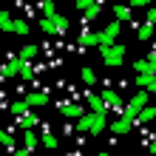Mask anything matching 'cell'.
<instances>
[{
  "label": "cell",
  "instance_id": "cell-1",
  "mask_svg": "<svg viewBox=\"0 0 156 156\" xmlns=\"http://www.w3.org/2000/svg\"><path fill=\"white\" fill-rule=\"evenodd\" d=\"M148 99H151V94L139 88V91H136V94H133V97L125 102V111H122V116H128V119H133V122H136V116H139V114L145 111V108H148Z\"/></svg>",
  "mask_w": 156,
  "mask_h": 156
},
{
  "label": "cell",
  "instance_id": "cell-2",
  "mask_svg": "<svg viewBox=\"0 0 156 156\" xmlns=\"http://www.w3.org/2000/svg\"><path fill=\"white\" fill-rule=\"evenodd\" d=\"M119 29H122V23H108L102 31H97V40H99V48H111L116 45V37H119Z\"/></svg>",
  "mask_w": 156,
  "mask_h": 156
},
{
  "label": "cell",
  "instance_id": "cell-3",
  "mask_svg": "<svg viewBox=\"0 0 156 156\" xmlns=\"http://www.w3.org/2000/svg\"><path fill=\"white\" fill-rule=\"evenodd\" d=\"M99 54H102V60H105V66H111V68H116V66H122L125 62V45H111V48H99Z\"/></svg>",
  "mask_w": 156,
  "mask_h": 156
},
{
  "label": "cell",
  "instance_id": "cell-4",
  "mask_svg": "<svg viewBox=\"0 0 156 156\" xmlns=\"http://www.w3.org/2000/svg\"><path fill=\"white\" fill-rule=\"evenodd\" d=\"M99 97L105 99V105H108V108L119 111V116H122V111H125V102H122V97H119L114 88H102V91H99Z\"/></svg>",
  "mask_w": 156,
  "mask_h": 156
},
{
  "label": "cell",
  "instance_id": "cell-5",
  "mask_svg": "<svg viewBox=\"0 0 156 156\" xmlns=\"http://www.w3.org/2000/svg\"><path fill=\"white\" fill-rule=\"evenodd\" d=\"M23 66H26V62H23L20 57H12V60H9L6 66H3V68H0V80H9V77H20Z\"/></svg>",
  "mask_w": 156,
  "mask_h": 156
},
{
  "label": "cell",
  "instance_id": "cell-6",
  "mask_svg": "<svg viewBox=\"0 0 156 156\" xmlns=\"http://www.w3.org/2000/svg\"><path fill=\"white\" fill-rule=\"evenodd\" d=\"M57 108H60V114L68 116V119H82L85 116V108H82L80 102H60Z\"/></svg>",
  "mask_w": 156,
  "mask_h": 156
},
{
  "label": "cell",
  "instance_id": "cell-7",
  "mask_svg": "<svg viewBox=\"0 0 156 156\" xmlns=\"http://www.w3.org/2000/svg\"><path fill=\"white\" fill-rule=\"evenodd\" d=\"M133 125H136L133 119H128V116H119L116 122H111L108 128H111V131H114L116 136H125V133H131V128H133Z\"/></svg>",
  "mask_w": 156,
  "mask_h": 156
},
{
  "label": "cell",
  "instance_id": "cell-8",
  "mask_svg": "<svg viewBox=\"0 0 156 156\" xmlns=\"http://www.w3.org/2000/svg\"><path fill=\"white\" fill-rule=\"evenodd\" d=\"M26 102H29V108H43V105H48V94L45 91H31V94H26Z\"/></svg>",
  "mask_w": 156,
  "mask_h": 156
},
{
  "label": "cell",
  "instance_id": "cell-9",
  "mask_svg": "<svg viewBox=\"0 0 156 156\" xmlns=\"http://www.w3.org/2000/svg\"><path fill=\"white\" fill-rule=\"evenodd\" d=\"M43 145V136H37L34 131H26L23 133V148L29 151V153H34V148H40Z\"/></svg>",
  "mask_w": 156,
  "mask_h": 156
},
{
  "label": "cell",
  "instance_id": "cell-10",
  "mask_svg": "<svg viewBox=\"0 0 156 156\" xmlns=\"http://www.w3.org/2000/svg\"><path fill=\"white\" fill-rule=\"evenodd\" d=\"M133 71H136L139 77H151V80H156V68L151 66L148 60H136V62H133Z\"/></svg>",
  "mask_w": 156,
  "mask_h": 156
},
{
  "label": "cell",
  "instance_id": "cell-11",
  "mask_svg": "<svg viewBox=\"0 0 156 156\" xmlns=\"http://www.w3.org/2000/svg\"><path fill=\"white\" fill-rule=\"evenodd\" d=\"M94 122H97V114L91 111V114H85L82 119H77V131L80 133H91V131H94Z\"/></svg>",
  "mask_w": 156,
  "mask_h": 156
},
{
  "label": "cell",
  "instance_id": "cell-12",
  "mask_svg": "<svg viewBox=\"0 0 156 156\" xmlns=\"http://www.w3.org/2000/svg\"><path fill=\"white\" fill-rule=\"evenodd\" d=\"M40 122H43V119H40L37 114H31V111L26 114V116H17V125H20L23 131H31V128H34V125H40Z\"/></svg>",
  "mask_w": 156,
  "mask_h": 156
},
{
  "label": "cell",
  "instance_id": "cell-13",
  "mask_svg": "<svg viewBox=\"0 0 156 156\" xmlns=\"http://www.w3.org/2000/svg\"><path fill=\"white\" fill-rule=\"evenodd\" d=\"M88 105H91L94 114H108V105H105V99L99 94H88Z\"/></svg>",
  "mask_w": 156,
  "mask_h": 156
},
{
  "label": "cell",
  "instance_id": "cell-14",
  "mask_svg": "<svg viewBox=\"0 0 156 156\" xmlns=\"http://www.w3.org/2000/svg\"><path fill=\"white\" fill-rule=\"evenodd\" d=\"M77 43L82 45V48H91V45H99V40H97V31H80Z\"/></svg>",
  "mask_w": 156,
  "mask_h": 156
},
{
  "label": "cell",
  "instance_id": "cell-15",
  "mask_svg": "<svg viewBox=\"0 0 156 156\" xmlns=\"http://www.w3.org/2000/svg\"><path fill=\"white\" fill-rule=\"evenodd\" d=\"M37 54H40V45L29 43V45H23V48H20V54H17V57H20L23 62H31V57H37Z\"/></svg>",
  "mask_w": 156,
  "mask_h": 156
},
{
  "label": "cell",
  "instance_id": "cell-16",
  "mask_svg": "<svg viewBox=\"0 0 156 156\" xmlns=\"http://www.w3.org/2000/svg\"><path fill=\"white\" fill-rule=\"evenodd\" d=\"M131 6H122V3H119V6H114V20L116 23H128V20H131Z\"/></svg>",
  "mask_w": 156,
  "mask_h": 156
},
{
  "label": "cell",
  "instance_id": "cell-17",
  "mask_svg": "<svg viewBox=\"0 0 156 156\" xmlns=\"http://www.w3.org/2000/svg\"><path fill=\"white\" fill-rule=\"evenodd\" d=\"M9 111H12V116H26L31 108H29V102H26V99H17V102L9 105Z\"/></svg>",
  "mask_w": 156,
  "mask_h": 156
},
{
  "label": "cell",
  "instance_id": "cell-18",
  "mask_svg": "<svg viewBox=\"0 0 156 156\" xmlns=\"http://www.w3.org/2000/svg\"><path fill=\"white\" fill-rule=\"evenodd\" d=\"M153 119H156V108H153V105H148V108H145V111H142L139 116H136V125H145V122H153Z\"/></svg>",
  "mask_w": 156,
  "mask_h": 156
},
{
  "label": "cell",
  "instance_id": "cell-19",
  "mask_svg": "<svg viewBox=\"0 0 156 156\" xmlns=\"http://www.w3.org/2000/svg\"><path fill=\"white\" fill-rule=\"evenodd\" d=\"M40 9H43V17H45V20H54V17L60 14L57 9H54V3H51V0H43V3H40Z\"/></svg>",
  "mask_w": 156,
  "mask_h": 156
},
{
  "label": "cell",
  "instance_id": "cell-20",
  "mask_svg": "<svg viewBox=\"0 0 156 156\" xmlns=\"http://www.w3.org/2000/svg\"><path fill=\"white\" fill-rule=\"evenodd\" d=\"M80 77H82V82H85V85H91V88L97 85V74H94V68H88V66H85V68L80 71Z\"/></svg>",
  "mask_w": 156,
  "mask_h": 156
},
{
  "label": "cell",
  "instance_id": "cell-21",
  "mask_svg": "<svg viewBox=\"0 0 156 156\" xmlns=\"http://www.w3.org/2000/svg\"><path fill=\"white\" fill-rule=\"evenodd\" d=\"M0 142L6 145V151H12V153H14V148H17V142H14V136H12V131H3V133H0Z\"/></svg>",
  "mask_w": 156,
  "mask_h": 156
},
{
  "label": "cell",
  "instance_id": "cell-22",
  "mask_svg": "<svg viewBox=\"0 0 156 156\" xmlns=\"http://www.w3.org/2000/svg\"><path fill=\"white\" fill-rule=\"evenodd\" d=\"M0 29L3 31H14V20L9 17V12H0Z\"/></svg>",
  "mask_w": 156,
  "mask_h": 156
},
{
  "label": "cell",
  "instance_id": "cell-23",
  "mask_svg": "<svg viewBox=\"0 0 156 156\" xmlns=\"http://www.w3.org/2000/svg\"><path fill=\"white\" fill-rule=\"evenodd\" d=\"M54 26H57L60 34H66V31H68V17H66V14H57V17H54Z\"/></svg>",
  "mask_w": 156,
  "mask_h": 156
},
{
  "label": "cell",
  "instance_id": "cell-24",
  "mask_svg": "<svg viewBox=\"0 0 156 156\" xmlns=\"http://www.w3.org/2000/svg\"><path fill=\"white\" fill-rule=\"evenodd\" d=\"M99 12H102V3H99V0H97V3L91 6L88 12H85V20H88V23H91V20H97V17H99Z\"/></svg>",
  "mask_w": 156,
  "mask_h": 156
},
{
  "label": "cell",
  "instance_id": "cell-25",
  "mask_svg": "<svg viewBox=\"0 0 156 156\" xmlns=\"http://www.w3.org/2000/svg\"><path fill=\"white\" fill-rule=\"evenodd\" d=\"M136 37H139L142 43H145V40H151V37H153V26H148V23H145V26H142V29H139V31H136Z\"/></svg>",
  "mask_w": 156,
  "mask_h": 156
},
{
  "label": "cell",
  "instance_id": "cell-26",
  "mask_svg": "<svg viewBox=\"0 0 156 156\" xmlns=\"http://www.w3.org/2000/svg\"><path fill=\"white\" fill-rule=\"evenodd\" d=\"M40 29H43L45 34H60V31H57V26H54V20H45V17L40 20Z\"/></svg>",
  "mask_w": 156,
  "mask_h": 156
},
{
  "label": "cell",
  "instance_id": "cell-27",
  "mask_svg": "<svg viewBox=\"0 0 156 156\" xmlns=\"http://www.w3.org/2000/svg\"><path fill=\"white\" fill-rule=\"evenodd\" d=\"M43 145H45V148H51V151H54V148H57V136H54L51 131H45V133H43Z\"/></svg>",
  "mask_w": 156,
  "mask_h": 156
},
{
  "label": "cell",
  "instance_id": "cell-28",
  "mask_svg": "<svg viewBox=\"0 0 156 156\" xmlns=\"http://www.w3.org/2000/svg\"><path fill=\"white\" fill-rule=\"evenodd\" d=\"M31 29H29V23L26 20H14V34H29Z\"/></svg>",
  "mask_w": 156,
  "mask_h": 156
},
{
  "label": "cell",
  "instance_id": "cell-29",
  "mask_svg": "<svg viewBox=\"0 0 156 156\" xmlns=\"http://www.w3.org/2000/svg\"><path fill=\"white\" fill-rule=\"evenodd\" d=\"M145 23H148V26H156V6L148 9V14H145Z\"/></svg>",
  "mask_w": 156,
  "mask_h": 156
},
{
  "label": "cell",
  "instance_id": "cell-30",
  "mask_svg": "<svg viewBox=\"0 0 156 156\" xmlns=\"http://www.w3.org/2000/svg\"><path fill=\"white\" fill-rule=\"evenodd\" d=\"M20 77H23V80H34V68L29 66V62H26V66H23V71H20Z\"/></svg>",
  "mask_w": 156,
  "mask_h": 156
},
{
  "label": "cell",
  "instance_id": "cell-31",
  "mask_svg": "<svg viewBox=\"0 0 156 156\" xmlns=\"http://www.w3.org/2000/svg\"><path fill=\"white\" fill-rule=\"evenodd\" d=\"M131 9H151L145 0H131Z\"/></svg>",
  "mask_w": 156,
  "mask_h": 156
},
{
  "label": "cell",
  "instance_id": "cell-32",
  "mask_svg": "<svg viewBox=\"0 0 156 156\" xmlns=\"http://www.w3.org/2000/svg\"><path fill=\"white\" fill-rule=\"evenodd\" d=\"M145 60H148V62H151V66L156 68V48H153V51H151V54H148V57H145Z\"/></svg>",
  "mask_w": 156,
  "mask_h": 156
},
{
  "label": "cell",
  "instance_id": "cell-33",
  "mask_svg": "<svg viewBox=\"0 0 156 156\" xmlns=\"http://www.w3.org/2000/svg\"><path fill=\"white\" fill-rule=\"evenodd\" d=\"M12 156H31V153H29V151H26V148H20V151H14Z\"/></svg>",
  "mask_w": 156,
  "mask_h": 156
},
{
  "label": "cell",
  "instance_id": "cell-34",
  "mask_svg": "<svg viewBox=\"0 0 156 156\" xmlns=\"http://www.w3.org/2000/svg\"><path fill=\"white\" fill-rule=\"evenodd\" d=\"M148 94H156V82H153V85H151V88H148Z\"/></svg>",
  "mask_w": 156,
  "mask_h": 156
},
{
  "label": "cell",
  "instance_id": "cell-35",
  "mask_svg": "<svg viewBox=\"0 0 156 156\" xmlns=\"http://www.w3.org/2000/svg\"><path fill=\"white\" fill-rule=\"evenodd\" d=\"M151 153H153V156H156V142H153V145H151Z\"/></svg>",
  "mask_w": 156,
  "mask_h": 156
},
{
  "label": "cell",
  "instance_id": "cell-36",
  "mask_svg": "<svg viewBox=\"0 0 156 156\" xmlns=\"http://www.w3.org/2000/svg\"><path fill=\"white\" fill-rule=\"evenodd\" d=\"M99 156H111V153H108V151H102V153H99Z\"/></svg>",
  "mask_w": 156,
  "mask_h": 156
}]
</instances>
